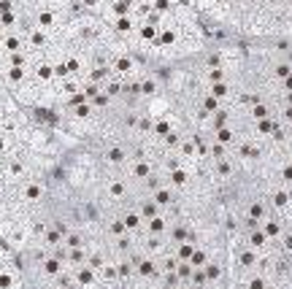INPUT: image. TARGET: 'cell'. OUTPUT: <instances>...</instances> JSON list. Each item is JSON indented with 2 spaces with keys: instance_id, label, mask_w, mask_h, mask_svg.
I'll use <instances>...</instances> for the list:
<instances>
[{
  "instance_id": "6da1fadb",
  "label": "cell",
  "mask_w": 292,
  "mask_h": 289,
  "mask_svg": "<svg viewBox=\"0 0 292 289\" xmlns=\"http://www.w3.org/2000/svg\"><path fill=\"white\" fill-rule=\"evenodd\" d=\"M8 90H6V84H3V76H0V95H6Z\"/></svg>"
}]
</instances>
